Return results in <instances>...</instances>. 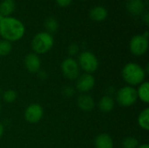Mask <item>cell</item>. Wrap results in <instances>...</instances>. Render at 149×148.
Listing matches in <instances>:
<instances>
[{"instance_id": "obj_3", "label": "cell", "mask_w": 149, "mask_h": 148, "mask_svg": "<svg viewBox=\"0 0 149 148\" xmlns=\"http://www.w3.org/2000/svg\"><path fill=\"white\" fill-rule=\"evenodd\" d=\"M54 44V39L52 34L46 31L37 33L31 40V48L36 54H45L48 52Z\"/></svg>"}, {"instance_id": "obj_15", "label": "cell", "mask_w": 149, "mask_h": 148, "mask_svg": "<svg viewBox=\"0 0 149 148\" xmlns=\"http://www.w3.org/2000/svg\"><path fill=\"white\" fill-rule=\"evenodd\" d=\"M16 10L14 0H3L0 3V14L3 17H10Z\"/></svg>"}, {"instance_id": "obj_29", "label": "cell", "mask_w": 149, "mask_h": 148, "mask_svg": "<svg viewBox=\"0 0 149 148\" xmlns=\"http://www.w3.org/2000/svg\"><path fill=\"white\" fill-rule=\"evenodd\" d=\"M3 16H2V15L0 14V21L2 20V18H3Z\"/></svg>"}, {"instance_id": "obj_7", "label": "cell", "mask_w": 149, "mask_h": 148, "mask_svg": "<svg viewBox=\"0 0 149 148\" xmlns=\"http://www.w3.org/2000/svg\"><path fill=\"white\" fill-rule=\"evenodd\" d=\"M129 48L131 52L134 56H142L144 55L148 49V38L141 35L134 36L129 43Z\"/></svg>"}, {"instance_id": "obj_20", "label": "cell", "mask_w": 149, "mask_h": 148, "mask_svg": "<svg viewBox=\"0 0 149 148\" xmlns=\"http://www.w3.org/2000/svg\"><path fill=\"white\" fill-rule=\"evenodd\" d=\"M12 50V44L10 42L6 40H0V56L4 57L10 53Z\"/></svg>"}, {"instance_id": "obj_25", "label": "cell", "mask_w": 149, "mask_h": 148, "mask_svg": "<svg viewBox=\"0 0 149 148\" xmlns=\"http://www.w3.org/2000/svg\"><path fill=\"white\" fill-rule=\"evenodd\" d=\"M65 95L68 96V97L73 95V93H74V90L72 87H66L65 90Z\"/></svg>"}, {"instance_id": "obj_28", "label": "cell", "mask_w": 149, "mask_h": 148, "mask_svg": "<svg viewBox=\"0 0 149 148\" xmlns=\"http://www.w3.org/2000/svg\"><path fill=\"white\" fill-rule=\"evenodd\" d=\"M137 148H149L148 144H142L141 146H139Z\"/></svg>"}, {"instance_id": "obj_6", "label": "cell", "mask_w": 149, "mask_h": 148, "mask_svg": "<svg viewBox=\"0 0 149 148\" xmlns=\"http://www.w3.org/2000/svg\"><path fill=\"white\" fill-rule=\"evenodd\" d=\"M79 70L80 68L78 61L73 58H67L64 59L61 64V71L63 75L70 80H76L79 77Z\"/></svg>"}, {"instance_id": "obj_2", "label": "cell", "mask_w": 149, "mask_h": 148, "mask_svg": "<svg viewBox=\"0 0 149 148\" xmlns=\"http://www.w3.org/2000/svg\"><path fill=\"white\" fill-rule=\"evenodd\" d=\"M121 75L124 81L133 87L140 85L146 79L145 70L140 65L133 62L125 65L121 71Z\"/></svg>"}, {"instance_id": "obj_11", "label": "cell", "mask_w": 149, "mask_h": 148, "mask_svg": "<svg viewBox=\"0 0 149 148\" xmlns=\"http://www.w3.org/2000/svg\"><path fill=\"white\" fill-rule=\"evenodd\" d=\"M77 104L81 110L86 111V112H89L93 110L95 106L93 99L90 95L86 94V93H83L80 96H79L77 99Z\"/></svg>"}, {"instance_id": "obj_9", "label": "cell", "mask_w": 149, "mask_h": 148, "mask_svg": "<svg viewBox=\"0 0 149 148\" xmlns=\"http://www.w3.org/2000/svg\"><path fill=\"white\" fill-rule=\"evenodd\" d=\"M76 80H77L76 88L82 94L90 92L94 87L95 85V79L92 74H88V73H85L79 76Z\"/></svg>"}, {"instance_id": "obj_4", "label": "cell", "mask_w": 149, "mask_h": 148, "mask_svg": "<svg viewBox=\"0 0 149 148\" xmlns=\"http://www.w3.org/2000/svg\"><path fill=\"white\" fill-rule=\"evenodd\" d=\"M116 100L120 106L123 107L132 106L138 100L136 89L130 85H127L120 88L117 92Z\"/></svg>"}, {"instance_id": "obj_31", "label": "cell", "mask_w": 149, "mask_h": 148, "mask_svg": "<svg viewBox=\"0 0 149 148\" xmlns=\"http://www.w3.org/2000/svg\"><path fill=\"white\" fill-rule=\"evenodd\" d=\"M81 1H88V0H81Z\"/></svg>"}, {"instance_id": "obj_32", "label": "cell", "mask_w": 149, "mask_h": 148, "mask_svg": "<svg viewBox=\"0 0 149 148\" xmlns=\"http://www.w3.org/2000/svg\"><path fill=\"white\" fill-rule=\"evenodd\" d=\"M127 1H133V0H127Z\"/></svg>"}, {"instance_id": "obj_13", "label": "cell", "mask_w": 149, "mask_h": 148, "mask_svg": "<svg viewBox=\"0 0 149 148\" xmlns=\"http://www.w3.org/2000/svg\"><path fill=\"white\" fill-rule=\"evenodd\" d=\"M96 148H113V140L107 133L99 134L94 141Z\"/></svg>"}, {"instance_id": "obj_16", "label": "cell", "mask_w": 149, "mask_h": 148, "mask_svg": "<svg viewBox=\"0 0 149 148\" xmlns=\"http://www.w3.org/2000/svg\"><path fill=\"white\" fill-rule=\"evenodd\" d=\"M99 109L104 113H108L113 111L114 108V100L112 97L110 96H104L99 102Z\"/></svg>"}, {"instance_id": "obj_14", "label": "cell", "mask_w": 149, "mask_h": 148, "mask_svg": "<svg viewBox=\"0 0 149 148\" xmlns=\"http://www.w3.org/2000/svg\"><path fill=\"white\" fill-rule=\"evenodd\" d=\"M127 9L131 14L134 16L142 15L145 10V3L142 0L128 1L127 4Z\"/></svg>"}, {"instance_id": "obj_18", "label": "cell", "mask_w": 149, "mask_h": 148, "mask_svg": "<svg viewBox=\"0 0 149 148\" xmlns=\"http://www.w3.org/2000/svg\"><path fill=\"white\" fill-rule=\"evenodd\" d=\"M138 124L145 131L149 130V108H145L138 116Z\"/></svg>"}, {"instance_id": "obj_23", "label": "cell", "mask_w": 149, "mask_h": 148, "mask_svg": "<svg viewBox=\"0 0 149 148\" xmlns=\"http://www.w3.org/2000/svg\"><path fill=\"white\" fill-rule=\"evenodd\" d=\"M79 47L77 44L75 43H72L69 45L68 47V53L71 55V56H75L76 54L79 53Z\"/></svg>"}, {"instance_id": "obj_8", "label": "cell", "mask_w": 149, "mask_h": 148, "mask_svg": "<svg viewBox=\"0 0 149 148\" xmlns=\"http://www.w3.org/2000/svg\"><path fill=\"white\" fill-rule=\"evenodd\" d=\"M44 116V109L39 104H31L27 106L24 112V119L31 124L38 123Z\"/></svg>"}, {"instance_id": "obj_27", "label": "cell", "mask_w": 149, "mask_h": 148, "mask_svg": "<svg viewBox=\"0 0 149 148\" xmlns=\"http://www.w3.org/2000/svg\"><path fill=\"white\" fill-rule=\"evenodd\" d=\"M3 126L0 123V138L3 136Z\"/></svg>"}, {"instance_id": "obj_1", "label": "cell", "mask_w": 149, "mask_h": 148, "mask_svg": "<svg viewBox=\"0 0 149 148\" xmlns=\"http://www.w3.org/2000/svg\"><path fill=\"white\" fill-rule=\"evenodd\" d=\"M25 33V26L21 20L14 17H3L0 21V36L3 40L16 42Z\"/></svg>"}, {"instance_id": "obj_30", "label": "cell", "mask_w": 149, "mask_h": 148, "mask_svg": "<svg viewBox=\"0 0 149 148\" xmlns=\"http://www.w3.org/2000/svg\"><path fill=\"white\" fill-rule=\"evenodd\" d=\"M0 113H1V105H0Z\"/></svg>"}, {"instance_id": "obj_17", "label": "cell", "mask_w": 149, "mask_h": 148, "mask_svg": "<svg viewBox=\"0 0 149 148\" xmlns=\"http://www.w3.org/2000/svg\"><path fill=\"white\" fill-rule=\"evenodd\" d=\"M137 91L138 99H140L142 102L148 104L149 102V83L147 81L142 82Z\"/></svg>"}, {"instance_id": "obj_10", "label": "cell", "mask_w": 149, "mask_h": 148, "mask_svg": "<svg viewBox=\"0 0 149 148\" xmlns=\"http://www.w3.org/2000/svg\"><path fill=\"white\" fill-rule=\"evenodd\" d=\"M24 65L26 70L31 73H37L41 67V60L38 54L31 52L28 53L24 59Z\"/></svg>"}, {"instance_id": "obj_5", "label": "cell", "mask_w": 149, "mask_h": 148, "mask_svg": "<svg viewBox=\"0 0 149 148\" xmlns=\"http://www.w3.org/2000/svg\"><path fill=\"white\" fill-rule=\"evenodd\" d=\"M79 68H81L86 73L92 74L99 68V61L97 57L89 51H82L79 56L78 62Z\"/></svg>"}, {"instance_id": "obj_19", "label": "cell", "mask_w": 149, "mask_h": 148, "mask_svg": "<svg viewBox=\"0 0 149 148\" xmlns=\"http://www.w3.org/2000/svg\"><path fill=\"white\" fill-rule=\"evenodd\" d=\"M45 27L46 29V32L52 34L55 33L58 29V23L57 21V19L55 17H47L45 21Z\"/></svg>"}, {"instance_id": "obj_21", "label": "cell", "mask_w": 149, "mask_h": 148, "mask_svg": "<svg viewBox=\"0 0 149 148\" xmlns=\"http://www.w3.org/2000/svg\"><path fill=\"white\" fill-rule=\"evenodd\" d=\"M3 99L6 103H12L17 99V93L14 90H6L3 94Z\"/></svg>"}, {"instance_id": "obj_26", "label": "cell", "mask_w": 149, "mask_h": 148, "mask_svg": "<svg viewBox=\"0 0 149 148\" xmlns=\"http://www.w3.org/2000/svg\"><path fill=\"white\" fill-rule=\"evenodd\" d=\"M142 15H143V20H144V21H145V23L148 24L149 21L148 13V12H146V13H144V14H142Z\"/></svg>"}, {"instance_id": "obj_12", "label": "cell", "mask_w": 149, "mask_h": 148, "mask_svg": "<svg viewBox=\"0 0 149 148\" xmlns=\"http://www.w3.org/2000/svg\"><path fill=\"white\" fill-rule=\"evenodd\" d=\"M107 10L103 6H95L90 10V18L95 22H102L107 17Z\"/></svg>"}, {"instance_id": "obj_24", "label": "cell", "mask_w": 149, "mask_h": 148, "mask_svg": "<svg viewBox=\"0 0 149 148\" xmlns=\"http://www.w3.org/2000/svg\"><path fill=\"white\" fill-rule=\"evenodd\" d=\"M55 2L59 7L65 8V7H68L72 3V0H55Z\"/></svg>"}, {"instance_id": "obj_22", "label": "cell", "mask_w": 149, "mask_h": 148, "mask_svg": "<svg viewBox=\"0 0 149 148\" xmlns=\"http://www.w3.org/2000/svg\"><path fill=\"white\" fill-rule=\"evenodd\" d=\"M122 145L124 148H137L139 147V142L134 137H127L123 140Z\"/></svg>"}]
</instances>
